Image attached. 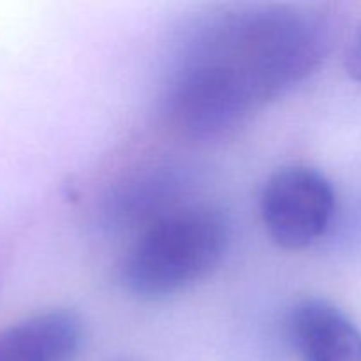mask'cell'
<instances>
[{"instance_id":"277c9868","label":"cell","mask_w":361,"mask_h":361,"mask_svg":"<svg viewBox=\"0 0 361 361\" xmlns=\"http://www.w3.org/2000/svg\"><path fill=\"white\" fill-rule=\"evenodd\" d=\"M288 331L303 361H361V330L326 300L296 303L289 312Z\"/></svg>"},{"instance_id":"52a82bcc","label":"cell","mask_w":361,"mask_h":361,"mask_svg":"<svg viewBox=\"0 0 361 361\" xmlns=\"http://www.w3.org/2000/svg\"><path fill=\"white\" fill-rule=\"evenodd\" d=\"M345 71L353 80L361 81V23L356 27L345 49Z\"/></svg>"},{"instance_id":"3957f363","label":"cell","mask_w":361,"mask_h":361,"mask_svg":"<svg viewBox=\"0 0 361 361\" xmlns=\"http://www.w3.org/2000/svg\"><path fill=\"white\" fill-rule=\"evenodd\" d=\"M337 196L330 180L309 166H286L268 176L259 197L261 219L274 243L303 250L330 229Z\"/></svg>"},{"instance_id":"5b68a950","label":"cell","mask_w":361,"mask_h":361,"mask_svg":"<svg viewBox=\"0 0 361 361\" xmlns=\"http://www.w3.org/2000/svg\"><path fill=\"white\" fill-rule=\"evenodd\" d=\"M85 326L76 312L53 309L0 331V361H76Z\"/></svg>"},{"instance_id":"8992f818","label":"cell","mask_w":361,"mask_h":361,"mask_svg":"<svg viewBox=\"0 0 361 361\" xmlns=\"http://www.w3.org/2000/svg\"><path fill=\"white\" fill-rule=\"evenodd\" d=\"M176 178L169 171L147 173L116 192L108 214L118 224L145 229L176 207Z\"/></svg>"},{"instance_id":"6da1fadb","label":"cell","mask_w":361,"mask_h":361,"mask_svg":"<svg viewBox=\"0 0 361 361\" xmlns=\"http://www.w3.org/2000/svg\"><path fill=\"white\" fill-rule=\"evenodd\" d=\"M326 41V28L314 14L263 7L215 21L187 56L228 71L261 104L316 69Z\"/></svg>"},{"instance_id":"7a4b0ae2","label":"cell","mask_w":361,"mask_h":361,"mask_svg":"<svg viewBox=\"0 0 361 361\" xmlns=\"http://www.w3.org/2000/svg\"><path fill=\"white\" fill-rule=\"evenodd\" d=\"M229 222L212 207H178L141 229L118 263V282L140 300H161L203 281L224 259Z\"/></svg>"}]
</instances>
